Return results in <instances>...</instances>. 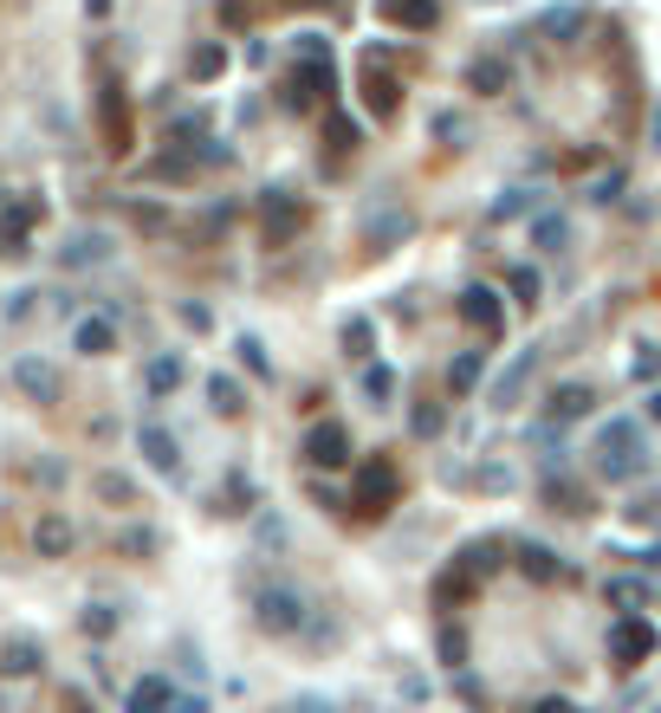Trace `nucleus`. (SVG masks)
I'll return each instance as SVG.
<instances>
[{
    "label": "nucleus",
    "mask_w": 661,
    "mask_h": 713,
    "mask_svg": "<svg viewBox=\"0 0 661 713\" xmlns=\"http://www.w3.org/2000/svg\"><path fill=\"white\" fill-rule=\"evenodd\" d=\"M656 416H661V396H656Z\"/></svg>",
    "instance_id": "nucleus-15"
},
{
    "label": "nucleus",
    "mask_w": 661,
    "mask_h": 713,
    "mask_svg": "<svg viewBox=\"0 0 661 713\" xmlns=\"http://www.w3.org/2000/svg\"><path fill=\"white\" fill-rule=\"evenodd\" d=\"M649 630H642V623H623V630H616V648H623V655H642V648H649Z\"/></svg>",
    "instance_id": "nucleus-11"
},
{
    "label": "nucleus",
    "mask_w": 661,
    "mask_h": 713,
    "mask_svg": "<svg viewBox=\"0 0 661 713\" xmlns=\"http://www.w3.org/2000/svg\"><path fill=\"white\" fill-rule=\"evenodd\" d=\"M344 448H351V441H344V428H338V422H324L318 434H311V461H318V467H338V461H351Z\"/></svg>",
    "instance_id": "nucleus-4"
},
{
    "label": "nucleus",
    "mask_w": 661,
    "mask_h": 713,
    "mask_svg": "<svg viewBox=\"0 0 661 713\" xmlns=\"http://www.w3.org/2000/svg\"><path fill=\"white\" fill-rule=\"evenodd\" d=\"M78 351L84 356H104L111 351V344H117V331H111V318H84V325H78V338H72Z\"/></svg>",
    "instance_id": "nucleus-5"
},
{
    "label": "nucleus",
    "mask_w": 661,
    "mask_h": 713,
    "mask_svg": "<svg viewBox=\"0 0 661 713\" xmlns=\"http://www.w3.org/2000/svg\"><path fill=\"white\" fill-rule=\"evenodd\" d=\"M460 318H467V325H480V331H493V325H500V305H493V292H480V285H474V292L460 298Z\"/></svg>",
    "instance_id": "nucleus-6"
},
{
    "label": "nucleus",
    "mask_w": 661,
    "mask_h": 713,
    "mask_svg": "<svg viewBox=\"0 0 661 713\" xmlns=\"http://www.w3.org/2000/svg\"><path fill=\"white\" fill-rule=\"evenodd\" d=\"M72 545H78L72 519H66V512H39V525H33V552H39V558H66Z\"/></svg>",
    "instance_id": "nucleus-3"
},
{
    "label": "nucleus",
    "mask_w": 661,
    "mask_h": 713,
    "mask_svg": "<svg viewBox=\"0 0 661 713\" xmlns=\"http://www.w3.org/2000/svg\"><path fill=\"white\" fill-rule=\"evenodd\" d=\"M0 668H7V675H33V668H39V648H33V642H7V648H0Z\"/></svg>",
    "instance_id": "nucleus-8"
},
{
    "label": "nucleus",
    "mask_w": 661,
    "mask_h": 713,
    "mask_svg": "<svg viewBox=\"0 0 661 713\" xmlns=\"http://www.w3.org/2000/svg\"><path fill=\"white\" fill-rule=\"evenodd\" d=\"M215 409H220V416H233V409H240V389H233V383H215Z\"/></svg>",
    "instance_id": "nucleus-14"
},
{
    "label": "nucleus",
    "mask_w": 661,
    "mask_h": 713,
    "mask_svg": "<svg viewBox=\"0 0 661 713\" xmlns=\"http://www.w3.org/2000/svg\"><path fill=\"white\" fill-rule=\"evenodd\" d=\"M13 389H20L26 403H39V409L66 396V383H59V370H53L46 356H13Z\"/></svg>",
    "instance_id": "nucleus-1"
},
{
    "label": "nucleus",
    "mask_w": 661,
    "mask_h": 713,
    "mask_svg": "<svg viewBox=\"0 0 661 713\" xmlns=\"http://www.w3.org/2000/svg\"><path fill=\"white\" fill-rule=\"evenodd\" d=\"M642 467V454H636V428L616 422L603 428V474H636Z\"/></svg>",
    "instance_id": "nucleus-2"
},
{
    "label": "nucleus",
    "mask_w": 661,
    "mask_h": 713,
    "mask_svg": "<svg viewBox=\"0 0 661 713\" xmlns=\"http://www.w3.org/2000/svg\"><path fill=\"white\" fill-rule=\"evenodd\" d=\"M175 376H182V363H175V356H156V363H149V389H169Z\"/></svg>",
    "instance_id": "nucleus-12"
},
{
    "label": "nucleus",
    "mask_w": 661,
    "mask_h": 713,
    "mask_svg": "<svg viewBox=\"0 0 661 713\" xmlns=\"http://www.w3.org/2000/svg\"><path fill=\"white\" fill-rule=\"evenodd\" d=\"M144 454H149V467H162V474H175V441H169L162 428H144Z\"/></svg>",
    "instance_id": "nucleus-7"
},
{
    "label": "nucleus",
    "mask_w": 661,
    "mask_h": 713,
    "mask_svg": "<svg viewBox=\"0 0 661 713\" xmlns=\"http://www.w3.org/2000/svg\"><path fill=\"white\" fill-rule=\"evenodd\" d=\"M91 487H98V499H111V506H130V499H137V487H130L124 474H98Z\"/></svg>",
    "instance_id": "nucleus-9"
},
{
    "label": "nucleus",
    "mask_w": 661,
    "mask_h": 713,
    "mask_svg": "<svg viewBox=\"0 0 661 713\" xmlns=\"http://www.w3.org/2000/svg\"><path fill=\"white\" fill-rule=\"evenodd\" d=\"M130 701H137V708H144V701H169V681H137Z\"/></svg>",
    "instance_id": "nucleus-13"
},
{
    "label": "nucleus",
    "mask_w": 661,
    "mask_h": 713,
    "mask_svg": "<svg viewBox=\"0 0 661 713\" xmlns=\"http://www.w3.org/2000/svg\"><path fill=\"white\" fill-rule=\"evenodd\" d=\"M396 20H402V26H429L435 7H429V0H396Z\"/></svg>",
    "instance_id": "nucleus-10"
}]
</instances>
